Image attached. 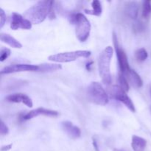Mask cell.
<instances>
[{
    "mask_svg": "<svg viewBox=\"0 0 151 151\" xmlns=\"http://www.w3.org/2000/svg\"><path fill=\"white\" fill-rule=\"evenodd\" d=\"M62 69L61 65L54 64V63H42L38 65V70L40 72H51L60 70Z\"/></svg>",
    "mask_w": 151,
    "mask_h": 151,
    "instance_id": "16",
    "label": "cell"
},
{
    "mask_svg": "<svg viewBox=\"0 0 151 151\" xmlns=\"http://www.w3.org/2000/svg\"><path fill=\"white\" fill-rule=\"evenodd\" d=\"M114 151H124V150H119V149H116V148H115V149H114Z\"/></svg>",
    "mask_w": 151,
    "mask_h": 151,
    "instance_id": "29",
    "label": "cell"
},
{
    "mask_svg": "<svg viewBox=\"0 0 151 151\" xmlns=\"http://www.w3.org/2000/svg\"><path fill=\"white\" fill-rule=\"evenodd\" d=\"M71 22L76 25V36L81 42L88 39L91 32V24L83 13H78L72 14Z\"/></svg>",
    "mask_w": 151,
    "mask_h": 151,
    "instance_id": "3",
    "label": "cell"
},
{
    "mask_svg": "<svg viewBox=\"0 0 151 151\" xmlns=\"http://www.w3.org/2000/svg\"><path fill=\"white\" fill-rule=\"evenodd\" d=\"M5 100L10 103H23L29 108H32L33 106L32 100H31L30 97L23 93H16V94H10L6 97Z\"/></svg>",
    "mask_w": 151,
    "mask_h": 151,
    "instance_id": "11",
    "label": "cell"
},
{
    "mask_svg": "<svg viewBox=\"0 0 151 151\" xmlns=\"http://www.w3.org/2000/svg\"><path fill=\"white\" fill-rule=\"evenodd\" d=\"M124 75L126 78V79L128 80V81L131 83L133 86L136 87V88H141L143 86L142 80L140 78L139 75H138V73L135 72L134 69H131Z\"/></svg>",
    "mask_w": 151,
    "mask_h": 151,
    "instance_id": "13",
    "label": "cell"
},
{
    "mask_svg": "<svg viewBox=\"0 0 151 151\" xmlns=\"http://www.w3.org/2000/svg\"><path fill=\"white\" fill-rule=\"evenodd\" d=\"M0 40H1L2 42L8 44L9 46H10V47H13V48L21 49L22 47V44H21L19 41H17L16 38H13V36L9 35V34L1 33L0 34Z\"/></svg>",
    "mask_w": 151,
    "mask_h": 151,
    "instance_id": "14",
    "label": "cell"
},
{
    "mask_svg": "<svg viewBox=\"0 0 151 151\" xmlns=\"http://www.w3.org/2000/svg\"><path fill=\"white\" fill-rule=\"evenodd\" d=\"M113 56V49L109 46L103 50L100 55L98 60L99 73L102 81L106 85L111 83L112 78L110 72V63Z\"/></svg>",
    "mask_w": 151,
    "mask_h": 151,
    "instance_id": "2",
    "label": "cell"
},
{
    "mask_svg": "<svg viewBox=\"0 0 151 151\" xmlns=\"http://www.w3.org/2000/svg\"><path fill=\"white\" fill-rule=\"evenodd\" d=\"M93 146H94V150L100 151L99 150V147H98V145H97V142H96V140L94 139H93Z\"/></svg>",
    "mask_w": 151,
    "mask_h": 151,
    "instance_id": "27",
    "label": "cell"
},
{
    "mask_svg": "<svg viewBox=\"0 0 151 151\" xmlns=\"http://www.w3.org/2000/svg\"><path fill=\"white\" fill-rule=\"evenodd\" d=\"M113 41L114 44L115 50H116V56H117L119 71H120V73H122V75H125L131 68L129 66V63H128V57H127L126 53L119 47V43H118L117 37H116V34L114 32L113 35Z\"/></svg>",
    "mask_w": 151,
    "mask_h": 151,
    "instance_id": "7",
    "label": "cell"
},
{
    "mask_svg": "<svg viewBox=\"0 0 151 151\" xmlns=\"http://www.w3.org/2000/svg\"><path fill=\"white\" fill-rule=\"evenodd\" d=\"M125 13L128 17L136 19L138 15V5L136 2H129L125 7Z\"/></svg>",
    "mask_w": 151,
    "mask_h": 151,
    "instance_id": "17",
    "label": "cell"
},
{
    "mask_svg": "<svg viewBox=\"0 0 151 151\" xmlns=\"http://www.w3.org/2000/svg\"><path fill=\"white\" fill-rule=\"evenodd\" d=\"M53 4L54 1H39L26 10L24 16L32 24H38L44 22L46 18L50 16Z\"/></svg>",
    "mask_w": 151,
    "mask_h": 151,
    "instance_id": "1",
    "label": "cell"
},
{
    "mask_svg": "<svg viewBox=\"0 0 151 151\" xmlns=\"http://www.w3.org/2000/svg\"><path fill=\"white\" fill-rule=\"evenodd\" d=\"M40 115H44L47 116H52V117H55V116H58V112L56 111L50 110V109H46L44 108H38V109H34V110L28 112L25 115L23 116V119L24 120H29V119H32L34 117L40 116Z\"/></svg>",
    "mask_w": 151,
    "mask_h": 151,
    "instance_id": "10",
    "label": "cell"
},
{
    "mask_svg": "<svg viewBox=\"0 0 151 151\" xmlns=\"http://www.w3.org/2000/svg\"><path fill=\"white\" fill-rule=\"evenodd\" d=\"M151 14V4L149 1H143L142 10V17L144 19H147Z\"/></svg>",
    "mask_w": 151,
    "mask_h": 151,
    "instance_id": "19",
    "label": "cell"
},
{
    "mask_svg": "<svg viewBox=\"0 0 151 151\" xmlns=\"http://www.w3.org/2000/svg\"><path fill=\"white\" fill-rule=\"evenodd\" d=\"M10 55V50L7 48L1 49L0 51V61L3 62Z\"/></svg>",
    "mask_w": 151,
    "mask_h": 151,
    "instance_id": "22",
    "label": "cell"
},
{
    "mask_svg": "<svg viewBox=\"0 0 151 151\" xmlns=\"http://www.w3.org/2000/svg\"><path fill=\"white\" fill-rule=\"evenodd\" d=\"M150 95H151V88H150Z\"/></svg>",
    "mask_w": 151,
    "mask_h": 151,
    "instance_id": "30",
    "label": "cell"
},
{
    "mask_svg": "<svg viewBox=\"0 0 151 151\" xmlns=\"http://www.w3.org/2000/svg\"><path fill=\"white\" fill-rule=\"evenodd\" d=\"M119 86L125 91L128 92L129 91V84H128V80L125 77V75H122V73L119 72Z\"/></svg>",
    "mask_w": 151,
    "mask_h": 151,
    "instance_id": "21",
    "label": "cell"
},
{
    "mask_svg": "<svg viewBox=\"0 0 151 151\" xmlns=\"http://www.w3.org/2000/svg\"><path fill=\"white\" fill-rule=\"evenodd\" d=\"M91 7H92V10H85L86 13H88V14H91L96 16H101L103 8H102L101 3H100V1H98V0H94V1L91 2Z\"/></svg>",
    "mask_w": 151,
    "mask_h": 151,
    "instance_id": "18",
    "label": "cell"
},
{
    "mask_svg": "<svg viewBox=\"0 0 151 151\" xmlns=\"http://www.w3.org/2000/svg\"><path fill=\"white\" fill-rule=\"evenodd\" d=\"M147 146V141L138 136H133L131 147L134 151H145Z\"/></svg>",
    "mask_w": 151,
    "mask_h": 151,
    "instance_id": "15",
    "label": "cell"
},
{
    "mask_svg": "<svg viewBox=\"0 0 151 151\" xmlns=\"http://www.w3.org/2000/svg\"><path fill=\"white\" fill-rule=\"evenodd\" d=\"M86 95L91 103L98 106H106L109 103V96L103 86L98 82H92L88 85Z\"/></svg>",
    "mask_w": 151,
    "mask_h": 151,
    "instance_id": "4",
    "label": "cell"
},
{
    "mask_svg": "<svg viewBox=\"0 0 151 151\" xmlns=\"http://www.w3.org/2000/svg\"><path fill=\"white\" fill-rule=\"evenodd\" d=\"M134 29L136 32H142L143 29H145V26L142 22L139 21V22H137L136 23H134Z\"/></svg>",
    "mask_w": 151,
    "mask_h": 151,
    "instance_id": "25",
    "label": "cell"
},
{
    "mask_svg": "<svg viewBox=\"0 0 151 151\" xmlns=\"http://www.w3.org/2000/svg\"><path fill=\"white\" fill-rule=\"evenodd\" d=\"M38 70V66L32 64H13L5 66L1 70V75L11 74L21 72H37Z\"/></svg>",
    "mask_w": 151,
    "mask_h": 151,
    "instance_id": "9",
    "label": "cell"
},
{
    "mask_svg": "<svg viewBox=\"0 0 151 151\" xmlns=\"http://www.w3.org/2000/svg\"><path fill=\"white\" fill-rule=\"evenodd\" d=\"M61 127L64 132L70 137L71 139H76L81 137V131L78 127L75 126L72 124V122H69V121H64L62 122Z\"/></svg>",
    "mask_w": 151,
    "mask_h": 151,
    "instance_id": "12",
    "label": "cell"
},
{
    "mask_svg": "<svg viewBox=\"0 0 151 151\" xmlns=\"http://www.w3.org/2000/svg\"><path fill=\"white\" fill-rule=\"evenodd\" d=\"M91 51L88 50H78L74 52H66L58 54L52 55L49 56L48 59L51 61L57 63H68V62L75 61L79 58H87L91 55Z\"/></svg>",
    "mask_w": 151,
    "mask_h": 151,
    "instance_id": "5",
    "label": "cell"
},
{
    "mask_svg": "<svg viewBox=\"0 0 151 151\" xmlns=\"http://www.w3.org/2000/svg\"><path fill=\"white\" fill-rule=\"evenodd\" d=\"M148 57L147 52L145 49L140 48L135 52V58L138 62H143Z\"/></svg>",
    "mask_w": 151,
    "mask_h": 151,
    "instance_id": "20",
    "label": "cell"
},
{
    "mask_svg": "<svg viewBox=\"0 0 151 151\" xmlns=\"http://www.w3.org/2000/svg\"><path fill=\"white\" fill-rule=\"evenodd\" d=\"M32 24L27 19L22 16L19 13H12L10 28L13 30H16L19 29H30L32 28Z\"/></svg>",
    "mask_w": 151,
    "mask_h": 151,
    "instance_id": "8",
    "label": "cell"
},
{
    "mask_svg": "<svg viewBox=\"0 0 151 151\" xmlns=\"http://www.w3.org/2000/svg\"><path fill=\"white\" fill-rule=\"evenodd\" d=\"M8 133H9L8 127H7V125H6V124L1 120V124H0V134H1V135H7Z\"/></svg>",
    "mask_w": 151,
    "mask_h": 151,
    "instance_id": "23",
    "label": "cell"
},
{
    "mask_svg": "<svg viewBox=\"0 0 151 151\" xmlns=\"http://www.w3.org/2000/svg\"><path fill=\"white\" fill-rule=\"evenodd\" d=\"M109 92H110L111 97L123 103L130 111H131L134 113L136 111L135 106H134L132 100L127 95L126 92L119 86H112L109 89Z\"/></svg>",
    "mask_w": 151,
    "mask_h": 151,
    "instance_id": "6",
    "label": "cell"
},
{
    "mask_svg": "<svg viewBox=\"0 0 151 151\" xmlns=\"http://www.w3.org/2000/svg\"><path fill=\"white\" fill-rule=\"evenodd\" d=\"M12 144L10 145H5V146H3V147H1V151H8L9 150H10L12 147Z\"/></svg>",
    "mask_w": 151,
    "mask_h": 151,
    "instance_id": "26",
    "label": "cell"
},
{
    "mask_svg": "<svg viewBox=\"0 0 151 151\" xmlns=\"http://www.w3.org/2000/svg\"><path fill=\"white\" fill-rule=\"evenodd\" d=\"M6 22V14L3 9L0 8V28H2L4 27Z\"/></svg>",
    "mask_w": 151,
    "mask_h": 151,
    "instance_id": "24",
    "label": "cell"
},
{
    "mask_svg": "<svg viewBox=\"0 0 151 151\" xmlns=\"http://www.w3.org/2000/svg\"><path fill=\"white\" fill-rule=\"evenodd\" d=\"M93 63V62H90V63H88L86 64V69L87 70H90V66H91V64Z\"/></svg>",
    "mask_w": 151,
    "mask_h": 151,
    "instance_id": "28",
    "label": "cell"
}]
</instances>
